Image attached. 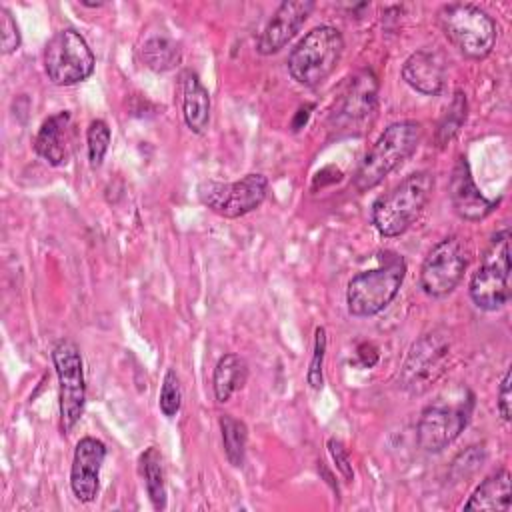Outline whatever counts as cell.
Listing matches in <instances>:
<instances>
[{"instance_id":"cell-1","label":"cell","mask_w":512,"mask_h":512,"mask_svg":"<svg viewBox=\"0 0 512 512\" xmlns=\"http://www.w3.org/2000/svg\"><path fill=\"white\" fill-rule=\"evenodd\" d=\"M434 190V176L430 172H414L390 188L386 194L378 196L372 204V224L386 236L404 234L422 214Z\"/></svg>"},{"instance_id":"cell-2","label":"cell","mask_w":512,"mask_h":512,"mask_svg":"<svg viewBox=\"0 0 512 512\" xmlns=\"http://www.w3.org/2000/svg\"><path fill=\"white\" fill-rule=\"evenodd\" d=\"M420 138L422 126L414 120L394 122L384 128V132L360 162L354 176V188L358 192H366L378 186L392 170H396L416 152Z\"/></svg>"},{"instance_id":"cell-3","label":"cell","mask_w":512,"mask_h":512,"mask_svg":"<svg viewBox=\"0 0 512 512\" xmlns=\"http://www.w3.org/2000/svg\"><path fill=\"white\" fill-rule=\"evenodd\" d=\"M406 276V262L396 252H382L380 266L356 274L348 282L346 304L352 316H374L398 294Z\"/></svg>"},{"instance_id":"cell-4","label":"cell","mask_w":512,"mask_h":512,"mask_svg":"<svg viewBox=\"0 0 512 512\" xmlns=\"http://www.w3.org/2000/svg\"><path fill=\"white\" fill-rule=\"evenodd\" d=\"M344 52V38L334 26H316L292 48L288 72L302 86H318L338 66Z\"/></svg>"},{"instance_id":"cell-5","label":"cell","mask_w":512,"mask_h":512,"mask_svg":"<svg viewBox=\"0 0 512 512\" xmlns=\"http://www.w3.org/2000/svg\"><path fill=\"white\" fill-rule=\"evenodd\" d=\"M438 24L448 42L466 58H486L496 44V22L472 4H446L438 10Z\"/></svg>"},{"instance_id":"cell-6","label":"cell","mask_w":512,"mask_h":512,"mask_svg":"<svg viewBox=\"0 0 512 512\" xmlns=\"http://www.w3.org/2000/svg\"><path fill=\"white\" fill-rule=\"evenodd\" d=\"M470 298L486 312L500 310L510 300V230L496 232L470 278Z\"/></svg>"},{"instance_id":"cell-7","label":"cell","mask_w":512,"mask_h":512,"mask_svg":"<svg viewBox=\"0 0 512 512\" xmlns=\"http://www.w3.org/2000/svg\"><path fill=\"white\" fill-rule=\"evenodd\" d=\"M474 408V396L468 390H460L454 400L438 398L428 404L416 426V442L426 452H442L452 444L460 432L468 426Z\"/></svg>"},{"instance_id":"cell-8","label":"cell","mask_w":512,"mask_h":512,"mask_svg":"<svg viewBox=\"0 0 512 512\" xmlns=\"http://www.w3.org/2000/svg\"><path fill=\"white\" fill-rule=\"evenodd\" d=\"M96 58L80 32L64 28L44 48V72L56 86H72L94 72Z\"/></svg>"},{"instance_id":"cell-9","label":"cell","mask_w":512,"mask_h":512,"mask_svg":"<svg viewBox=\"0 0 512 512\" xmlns=\"http://www.w3.org/2000/svg\"><path fill=\"white\" fill-rule=\"evenodd\" d=\"M52 362L58 374L60 428L64 434H68L80 420L86 402L82 356L70 338H62L52 348Z\"/></svg>"},{"instance_id":"cell-10","label":"cell","mask_w":512,"mask_h":512,"mask_svg":"<svg viewBox=\"0 0 512 512\" xmlns=\"http://www.w3.org/2000/svg\"><path fill=\"white\" fill-rule=\"evenodd\" d=\"M268 192L264 174L252 172L236 182H202L198 186L200 202L224 218H240L256 210Z\"/></svg>"},{"instance_id":"cell-11","label":"cell","mask_w":512,"mask_h":512,"mask_svg":"<svg viewBox=\"0 0 512 512\" xmlns=\"http://www.w3.org/2000/svg\"><path fill=\"white\" fill-rule=\"evenodd\" d=\"M450 356V340L446 332L432 330L420 336L408 350L402 364L400 384L412 394H420L444 372V364Z\"/></svg>"},{"instance_id":"cell-12","label":"cell","mask_w":512,"mask_h":512,"mask_svg":"<svg viewBox=\"0 0 512 512\" xmlns=\"http://www.w3.org/2000/svg\"><path fill=\"white\" fill-rule=\"evenodd\" d=\"M468 266V248L458 236H448L432 246L420 268V288L428 296L450 294Z\"/></svg>"},{"instance_id":"cell-13","label":"cell","mask_w":512,"mask_h":512,"mask_svg":"<svg viewBox=\"0 0 512 512\" xmlns=\"http://www.w3.org/2000/svg\"><path fill=\"white\" fill-rule=\"evenodd\" d=\"M378 96V78L372 70H360L352 78H348L346 88L332 112L334 128L352 132L360 128L376 108Z\"/></svg>"},{"instance_id":"cell-14","label":"cell","mask_w":512,"mask_h":512,"mask_svg":"<svg viewBox=\"0 0 512 512\" xmlns=\"http://www.w3.org/2000/svg\"><path fill=\"white\" fill-rule=\"evenodd\" d=\"M314 2L312 0H294V2H282L276 12L266 22L258 42L256 50L264 56L280 52L300 30V26L306 22V18L312 14Z\"/></svg>"},{"instance_id":"cell-15","label":"cell","mask_w":512,"mask_h":512,"mask_svg":"<svg viewBox=\"0 0 512 512\" xmlns=\"http://www.w3.org/2000/svg\"><path fill=\"white\" fill-rule=\"evenodd\" d=\"M104 458L106 446L100 440L86 436L76 444L70 468V486L80 502H92L96 498Z\"/></svg>"},{"instance_id":"cell-16","label":"cell","mask_w":512,"mask_h":512,"mask_svg":"<svg viewBox=\"0 0 512 512\" xmlns=\"http://www.w3.org/2000/svg\"><path fill=\"white\" fill-rule=\"evenodd\" d=\"M404 82L426 96H436L446 86V60L436 50H416L402 64Z\"/></svg>"},{"instance_id":"cell-17","label":"cell","mask_w":512,"mask_h":512,"mask_svg":"<svg viewBox=\"0 0 512 512\" xmlns=\"http://www.w3.org/2000/svg\"><path fill=\"white\" fill-rule=\"evenodd\" d=\"M450 200H452L454 212L464 220H482L496 208V202L488 200L476 188L466 158H458L452 170Z\"/></svg>"},{"instance_id":"cell-18","label":"cell","mask_w":512,"mask_h":512,"mask_svg":"<svg viewBox=\"0 0 512 512\" xmlns=\"http://www.w3.org/2000/svg\"><path fill=\"white\" fill-rule=\"evenodd\" d=\"M70 142H72V114L68 110H62L48 116L42 122L34 138V150L48 164L60 166L68 160L70 146H72Z\"/></svg>"},{"instance_id":"cell-19","label":"cell","mask_w":512,"mask_h":512,"mask_svg":"<svg viewBox=\"0 0 512 512\" xmlns=\"http://www.w3.org/2000/svg\"><path fill=\"white\" fill-rule=\"evenodd\" d=\"M182 114L192 132H206L210 124V94L194 72H184L182 76Z\"/></svg>"},{"instance_id":"cell-20","label":"cell","mask_w":512,"mask_h":512,"mask_svg":"<svg viewBox=\"0 0 512 512\" xmlns=\"http://www.w3.org/2000/svg\"><path fill=\"white\" fill-rule=\"evenodd\" d=\"M464 510H510V472L506 468L496 470L472 492Z\"/></svg>"},{"instance_id":"cell-21","label":"cell","mask_w":512,"mask_h":512,"mask_svg":"<svg viewBox=\"0 0 512 512\" xmlns=\"http://www.w3.org/2000/svg\"><path fill=\"white\" fill-rule=\"evenodd\" d=\"M248 364L238 354H224L212 374V388L218 402H228L236 390L246 384Z\"/></svg>"},{"instance_id":"cell-22","label":"cell","mask_w":512,"mask_h":512,"mask_svg":"<svg viewBox=\"0 0 512 512\" xmlns=\"http://www.w3.org/2000/svg\"><path fill=\"white\" fill-rule=\"evenodd\" d=\"M140 466H142V476L146 484L148 498L156 510L166 508V482H164V468H162V456L160 452L150 446L146 452L140 456Z\"/></svg>"},{"instance_id":"cell-23","label":"cell","mask_w":512,"mask_h":512,"mask_svg":"<svg viewBox=\"0 0 512 512\" xmlns=\"http://www.w3.org/2000/svg\"><path fill=\"white\" fill-rule=\"evenodd\" d=\"M144 64L154 72H166L180 62V46L168 36H150L140 48Z\"/></svg>"},{"instance_id":"cell-24","label":"cell","mask_w":512,"mask_h":512,"mask_svg":"<svg viewBox=\"0 0 512 512\" xmlns=\"http://www.w3.org/2000/svg\"><path fill=\"white\" fill-rule=\"evenodd\" d=\"M220 430H222V444H224V454L228 462L234 468H240L244 464L246 440H248L246 424L230 414H224L220 416Z\"/></svg>"},{"instance_id":"cell-25","label":"cell","mask_w":512,"mask_h":512,"mask_svg":"<svg viewBox=\"0 0 512 512\" xmlns=\"http://www.w3.org/2000/svg\"><path fill=\"white\" fill-rule=\"evenodd\" d=\"M466 110H468L466 96L462 92H456L450 106L446 108V114L442 116V120L438 124V130H436V140L440 146L448 144L458 134L460 126L466 120Z\"/></svg>"},{"instance_id":"cell-26","label":"cell","mask_w":512,"mask_h":512,"mask_svg":"<svg viewBox=\"0 0 512 512\" xmlns=\"http://www.w3.org/2000/svg\"><path fill=\"white\" fill-rule=\"evenodd\" d=\"M110 144V128L104 120H92L86 132V148H88V160L90 166L96 168L102 164Z\"/></svg>"},{"instance_id":"cell-27","label":"cell","mask_w":512,"mask_h":512,"mask_svg":"<svg viewBox=\"0 0 512 512\" xmlns=\"http://www.w3.org/2000/svg\"><path fill=\"white\" fill-rule=\"evenodd\" d=\"M160 412L166 416V418H174L180 410V404H182V388H180V380H178V374L174 370H168L164 374V380H162V388H160Z\"/></svg>"},{"instance_id":"cell-28","label":"cell","mask_w":512,"mask_h":512,"mask_svg":"<svg viewBox=\"0 0 512 512\" xmlns=\"http://www.w3.org/2000/svg\"><path fill=\"white\" fill-rule=\"evenodd\" d=\"M326 330L322 326H318L314 330V352H312V360L306 372V382L310 384V388L320 390L324 384V376H322V366H324V356H326Z\"/></svg>"},{"instance_id":"cell-29","label":"cell","mask_w":512,"mask_h":512,"mask_svg":"<svg viewBox=\"0 0 512 512\" xmlns=\"http://www.w3.org/2000/svg\"><path fill=\"white\" fill-rule=\"evenodd\" d=\"M0 32H2V54H10L20 48V30L12 12L0 6Z\"/></svg>"},{"instance_id":"cell-30","label":"cell","mask_w":512,"mask_h":512,"mask_svg":"<svg viewBox=\"0 0 512 512\" xmlns=\"http://www.w3.org/2000/svg\"><path fill=\"white\" fill-rule=\"evenodd\" d=\"M328 452L338 468V472L344 476L346 482H352L354 480V470H352V460L348 456V450L344 448V444L336 438H330L328 440Z\"/></svg>"},{"instance_id":"cell-31","label":"cell","mask_w":512,"mask_h":512,"mask_svg":"<svg viewBox=\"0 0 512 512\" xmlns=\"http://www.w3.org/2000/svg\"><path fill=\"white\" fill-rule=\"evenodd\" d=\"M510 382H512V374H510V368L504 372V378L498 386V412L502 416L504 422L510 420V402H512V394H510Z\"/></svg>"},{"instance_id":"cell-32","label":"cell","mask_w":512,"mask_h":512,"mask_svg":"<svg viewBox=\"0 0 512 512\" xmlns=\"http://www.w3.org/2000/svg\"><path fill=\"white\" fill-rule=\"evenodd\" d=\"M358 358L362 360V364L364 366H368V368H372L376 362H378V350L372 346V344H360L358 346Z\"/></svg>"}]
</instances>
